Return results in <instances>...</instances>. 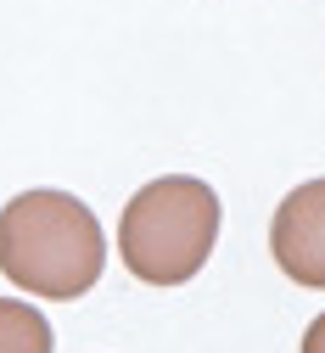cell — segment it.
Returning <instances> with one entry per match:
<instances>
[{"label": "cell", "instance_id": "1", "mask_svg": "<svg viewBox=\"0 0 325 353\" xmlns=\"http://www.w3.org/2000/svg\"><path fill=\"white\" fill-rule=\"evenodd\" d=\"M107 270V236L79 196L23 191L0 208V275L28 297L73 303Z\"/></svg>", "mask_w": 325, "mask_h": 353}, {"label": "cell", "instance_id": "2", "mask_svg": "<svg viewBox=\"0 0 325 353\" xmlns=\"http://www.w3.org/2000/svg\"><path fill=\"white\" fill-rule=\"evenodd\" d=\"M219 241V196L208 180L163 174L129 196L118 219V258L146 286H185Z\"/></svg>", "mask_w": 325, "mask_h": 353}, {"label": "cell", "instance_id": "3", "mask_svg": "<svg viewBox=\"0 0 325 353\" xmlns=\"http://www.w3.org/2000/svg\"><path fill=\"white\" fill-rule=\"evenodd\" d=\"M269 252L286 281L325 292V180H303L297 191H286L269 225Z\"/></svg>", "mask_w": 325, "mask_h": 353}, {"label": "cell", "instance_id": "5", "mask_svg": "<svg viewBox=\"0 0 325 353\" xmlns=\"http://www.w3.org/2000/svg\"><path fill=\"white\" fill-rule=\"evenodd\" d=\"M303 353H325V314H319V320L303 331Z\"/></svg>", "mask_w": 325, "mask_h": 353}, {"label": "cell", "instance_id": "4", "mask_svg": "<svg viewBox=\"0 0 325 353\" xmlns=\"http://www.w3.org/2000/svg\"><path fill=\"white\" fill-rule=\"evenodd\" d=\"M0 353H51V320L34 303L0 297Z\"/></svg>", "mask_w": 325, "mask_h": 353}]
</instances>
